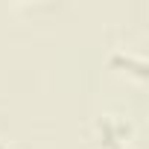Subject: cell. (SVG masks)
Listing matches in <instances>:
<instances>
[{
    "label": "cell",
    "instance_id": "6da1fadb",
    "mask_svg": "<svg viewBox=\"0 0 149 149\" xmlns=\"http://www.w3.org/2000/svg\"><path fill=\"white\" fill-rule=\"evenodd\" d=\"M91 146L94 149H137L134 146V123L117 111L97 114L91 123Z\"/></svg>",
    "mask_w": 149,
    "mask_h": 149
},
{
    "label": "cell",
    "instance_id": "7a4b0ae2",
    "mask_svg": "<svg viewBox=\"0 0 149 149\" xmlns=\"http://www.w3.org/2000/svg\"><path fill=\"white\" fill-rule=\"evenodd\" d=\"M108 61H111V67L117 73H126L134 82H146V56L143 53H132L126 47H114Z\"/></svg>",
    "mask_w": 149,
    "mask_h": 149
},
{
    "label": "cell",
    "instance_id": "3957f363",
    "mask_svg": "<svg viewBox=\"0 0 149 149\" xmlns=\"http://www.w3.org/2000/svg\"><path fill=\"white\" fill-rule=\"evenodd\" d=\"M0 149H21V146H15V143L6 140V137H0Z\"/></svg>",
    "mask_w": 149,
    "mask_h": 149
}]
</instances>
